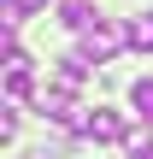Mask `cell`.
<instances>
[{
    "mask_svg": "<svg viewBox=\"0 0 153 159\" xmlns=\"http://www.w3.org/2000/svg\"><path fill=\"white\" fill-rule=\"evenodd\" d=\"M77 130H83V136H94V142H130V124H124L118 112H106V106H100V112H88Z\"/></svg>",
    "mask_w": 153,
    "mask_h": 159,
    "instance_id": "6da1fadb",
    "label": "cell"
},
{
    "mask_svg": "<svg viewBox=\"0 0 153 159\" xmlns=\"http://www.w3.org/2000/svg\"><path fill=\"white\" fill-rule=\"evenodd\" d=\"M118 41H130V35H118L112 24H88V30H83V53H88V59H112Z\"/></svg>",
    "mask_w": 153,
    "mask_h": 159,
    "instance_id": "7a4b0ae2",
    "label": "cell"
},
{
    "mask_svg": "<svg viewBox=\"0 0 153 159\" xmlns=\"http://www.w3.org/2000/svg\"><path fill=\"white\" fill-rule=\"evenodd\" d=\"M124 35H130V47H136V53H153V12L130 18V30H124Z\"/></svg>",
    "mask_w": 153,
    "mask_h": 159,
    "instance_id": "3957f363",
    "label": "cell"
},
{
    "mask_svg": "<svg viewBox=\"0 0 153 159\" xmlns=\"http://www.w3.org/2000/svg\"><path fill=\"white\" fill-rule=\"evenodd\" d=\"M130 106L142 112V124H153V77H136L130 83Z\"/></svg>",
    "mask_w": 153,
    "mask_h": 159,
    "instance_id": "277c9868",
    "label": "cell"
},
{
    "mask_svg": "<svg viewBox=\"0 0 153 159\" xmlns=\"http://www.w3.org/2000/svg\"><path fill=\"white\" fill-rule=\"evenodd\" d=\"M59 24H65V30H88V24H100V18H88V0H65Z\"/></svg>",
    "mask_w": 153,
    "mask_h": 159,
    "instance_id": "5b68a950",
    "label": "cell"
},
{
    "mask_svg": "<svg viewBox=\"0 0 153 159\" xmlns=\"http://www.w3.org/2000/svg\"><path fill=\"white\" fill-rule=\"evenodd\" d=\"M47 0H6V35H18V18H29V12H41Z\"/></svg>",
    "mask_w": 153,
    "mask_h": 159,
    "instance_id": "8992f818",
    "label": "cell"
},
{
    "mask_svg": "<svg viewBox=\"0 0 153 159\" xmlns=\"http://www.w3.org/2000/svg\"><path fill=\"white\" fill-rule=\"evenodd\" d=\"M88 77V53H65V89H77Z\"/></svg>",
    "mask_w": 153,
    "mask_h": 159,
    "instance_id": "52a82bcc",
    "label": "cell"
},
{
    "mask_svg": "<svg viewBox=\"0 0 153 159\" xmlns=\"http://www.w3.org/2000/svg\"><path fill=\"white\" fill-rule=\"evenodd\" d=\"M6 89H12V100H24L29 94V71H6Z\"/></svg>",
    "mask_w": 153,
    "mask_h": 159,
    "instance_id": "ba28073f",
    "label": "cell"
},
{
    "mask_svg": "<svg viewBox=\"0 0 153 159\" xmlns=\"http://www.w3.org/2000/svg\"><path fill=\"white\" fill-rule=\"evenodd\" d=\"M136 159H153V142H147V148H142V153H136Z\"/></svg>",
    "mask_w": 153,
    "mask_h": 159,
    "instance_id": "9c48e42d",
    "label": "cell"
}]
</instances>
